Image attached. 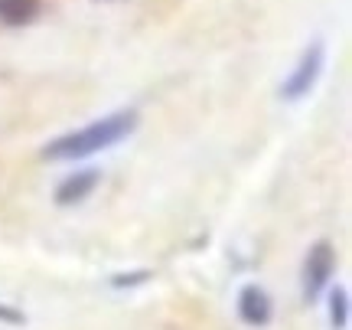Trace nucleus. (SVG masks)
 I'll return each mask as SVG.
<instances>
[{
	"instance_id": "obj_5",
	"label": "nucleus",
	"mask_w": 352,
	"mask_h": 330,
	"mask_svg": "<svg viewBox=\"0 0 352 330\" xmlns=\"http://www.w3.org/2000/svg\"><path fill=\"white\" fill-rule=\"evenodd\" d=\"M274 314V305H271V298L264 288L258 285H245L239 291V318L248 324V327H264L267 320Z\"/></svg>"
},
{
	"instance_id": "obj_8",
	"label": "nucleus",
	"mask_w": 352,
	"mask_h": 330,
	"mask_svg": "<svg viewBox=\"0 0 352 330\" xmlns=\"http://www.w3.org/2000/svg\"><path fill=\"white\" fill-rule=\"evenodd\" d=\"M147 278H151V271H147V268H140V275H118L111 285L114 288H124V285L131 288V285H140V281H147Z\"/></svg>"
},
{
	"instance_id": "obj_6",
	"label": "nucleus",
	"mask_w": 352,
	"mask_h": 330,
	"mask_svg": "<svg viewBox=\"0 0 352 330\" xmlns=\"http://www.w3.org/2000/svg\"><path fill=\"white\" fill-rule=\"evenodd\" d=\"M39 13V0H0V23L26 26Z\"/></svg>"
},
{
	"instance_id": "obj_4",
	"label": "nucleus",
	"mask_w": 352,
	"mask_h": 330,
	"mask_svg": "<svg viewBox=\"0 0 352 330\" xmlns=\"http://www.w3.org/2000/svg\"><path fill=\"white\" fill-rule=\"evenodd\" d=\"M101 183V170H95V167H88V170H76V174H69V177L56 187V203L59 206H78L85 203L88 196L95 193V187Z\"/></svg>"
},
{
	"instance_id": "obj_9",
	"label": "nucleus",
	"mask_w": 352,
	"mask_h": 330,
	"mask_svg": "<svg viewBox=\"0 0 352 330\" xmlns=\"http://www.w3.org/2000/svg\"><path fill=\"white\" fill-rule=\"evenodd\" d=\"M0 318L7 320V324H23V318L16 311H10V307H0Z\"/></svg>"
},
{
	"instance_id": "obj_7",
	"label": "nucleus",
	"mask_w": 352,
	"mask_h": 330,
	"mask_svg": "<svg viewBox=\"0 0 352 330\" xmlns=\"http://www.w3.org/2000/svg\"><path fill=\"white\" fill-rule=\"evenodd\" d=\"M329 318H333L336 330H342L349 324V294H346V288H336L329 294Z\"/></svg>"
},
{
	"instance_id": "obj_3",
	"label": "nucleus",
	"mask_w": 352,
	"mask_h": 330,
	"mask_svg": "<svg viewBox=\"0 0 352 330\" xmlns=\"http://www.w3.org/2000/svg\"><path fill=\"white\" fill-rule=\"evenodd\" d=\"M333 271H336V252H333V245L327 239L314 242L310 252H307V262H303V294H307V301H314L316 294L327 288Z\"/></svg>"
},
{
	"instance_id": "obj_1",
	"label": "nucleus",
	"mask_w": 352,
	"mask_h": 330,
	"mask_svg": "<svg viewBox=\"0 0 352 330\" xmlns=\"http://www.w3.org/2000/svg\"><path fill=\"white\" fill-rule=\"evenodd\" d=\"M140 125V114L134 108H118V112L104 114L91 125L78 127V131H69V134H59L52 138L46 147H43V157L46 161H82V157H91V154H101L127 141Z\"/></svg>"
},
{
	"instance_id": "obj_2",
	"label": "nucleus",
	"mask_w": 352,
	"mask_h": 330,
	"mask_svg": "<svg viewBox=\"0 0 352 330\" xmlns=\"http://www.w3.org/2000/svg\"><path fill=\"white\" fill-rule=\"evenodd\" d=\"M323 65H327V46H323V39H314V43L300 52L294 72L284 79L280 99H284V102H300V99H307V95L314 92V85L320 82Z\"/></svg>"
}]
</instances>
